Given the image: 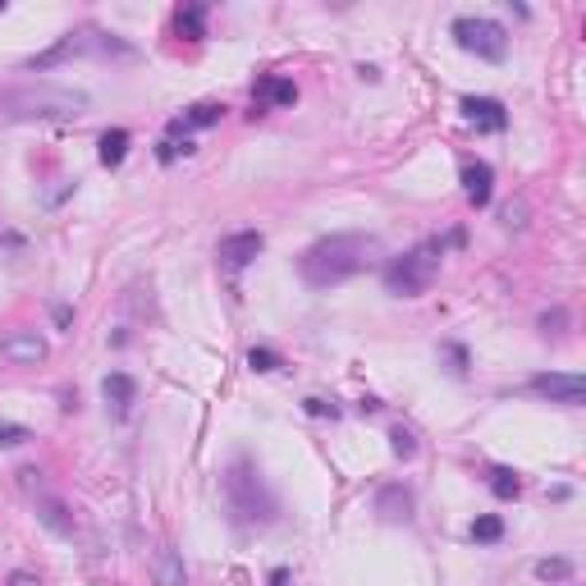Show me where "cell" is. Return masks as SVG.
Instances as JSON below:
<instances>
[{
  "label": "cell",
  "instance_id": "obj_1",
  "mask_svg": "<svg viewBox=\"0 0 586 586\" xmlns=\"http://www.w3.org/2000/svg\"><path fill=\"white\" fill-rule=\"evenodd\" d=\"M381 252V243L371 234H330L321 243H312L298 261V271L312 289H330L353 280L358 271H366V261Z\"/></svg>",
  "mask_w": 586,
  "mask_h": 586
},
{
  "label": "cell",
  "instance_id": "obj_2",
  "mask_svg": "<svg viewBox=\"0 0 586 586\" xmlns=\"http://www.w3.org/2000/svg\"><path fill=\"white\" fill-rule=\"evenodd\" d=\"M225 499L238 527H271L280 518V499L266 486V476L257 472L252 459H234L225 472Z\"/></svg>",
  "mask_w": 586,
  "mask_h": 586
},
{
  "label": "cell",
  "instance_id": "obj_3",
  "mask_svg": "<svg viewBox=\"0 0 586 586\" xmlns=\"http://www.w3.org/2000/svg\"><path fill=\"white\" fill-rule=\"evenodd\" d=\"M88 92L78 88H56V83H23L0 92V111L10 120H78L88 115Z\"/></svg>",
  "mask_w": 586,
  "mask_h": 586
},
{
  "label": "cell",
  "instance_id": "obj_4",
  "mask_svg": "<svg viewBox=\"0 0 586 586\" xmlns=\"http://www.w3.org/2000/svg\"><path fill=\"white\" fill-rule=\"evenodd\" d=\"M440 257H444V243L440 238H431V243H417L413 252L394 257L385 266V289L398 293V298H417V293L431 289L436 271H440Z\"/></svg>",
  "mask_w": 586,
  "mask_h": 586
},
{
  "label": "cell",
  "instance_id": "obj_5",
  "mask_svg": "<svg viewBox=\"0 0 586 586\" xmlns=\"http://www.w3.org/2000/svg\"><path fill=\"white\" fill-rule=\"evenodd\" d=\"M454 37L463 50H472V56L482 60H504L509 56V33H504V23L495 19H454Z\"/></svg>",
  "mask_w": 586,
  "mask_h": 586
},
{
  "label": "cell",
  "instance_id": "obj_6",
  "mask_svg": "<svg viewBox=\"0 0 586 586\" xmlns=\"http://www.w3.org/2000/svg\"><path fill=\"white\" fill-rule=\"evenodd\" d=\"M531 394L550 398V404H564V408H582L586 381L582 376H564V371H541V376H531Z\"/></svg>",
  "mask_w": 586,
  "mask_h": 586
},
{
  "label": "cell",
  "instance_id": "obj_7",
  "mask_svg": "<svg viewBox=\"0 0 586 586\" xmlns=\"http://www.w3.org/2000/svg\"><path fill=\"white\" fill-rule=\"evenodd\" d=\"M261 248H266V238L257 229H238V234L220 238V266H225L229 275H238L243 266H252L261 257Z\"/></svg>",
  "mask_w": 586,
  "mask_h": 586
},
{
  "label": "cell",
  "instance_id": "obj_8",
  "mask_svg": "<svg viewBox=\"0 0 586 586\" xmlns=\"http://www.w3.org/2000/svg\"><path fill=\"white\" fill-rule=\"evenodd\" d=\"M0 358H10L19 366H37V362H46V339L37 330H10L0 339Z\"/></svg>",
  "mask_w": 586,
  "mask_h": 586
},
{
  "label": "cell",
  "instance_id": "obj_9",
  "mask_svg": "<svg viewBox=\"0 0 586 586\" xmlns=\"http://www.w3.org/2000/svg\"><path fill=\"white\" fill-rule=\"evenodd\" d=\"M463 120L476 124L482 133H504L509 128V115H504V105L495 96H463Z\"/></svg>",
  "mask_w": 586,
  "mask_h": 586
},
{
  "label": "cell",
  "instance_id": "obj_10",
  "mask_svg": "<svg viewBox=\"0 0 586 586\" xmlns=\"http://www.w3.org/2000/svg\"><path fill=\"white\" fill-rule=\"evenodd\" d=\"M151 582L156 586H189V568L174 545H156L151 550Z\"/></svg>",
  "mask_w": 586,
  "mask_h": 586
},
{
  "label": "cell",
  "instance_id": "obj_11",
  "mask_svg": "<svg viewBox=\"0 0 586 586\" xmlns=\"http://www.w3.org/2000/svg\"><path fill=\"white\" fill-rule=\"evenodd\" d=\"M37 522L42 527H50V531H56V536H73V531H78V522H73V513H69V504L65 499H56V495H37Z\"/></svg>",
  "mask_w": 586,
  "mask_h": 586
},
{
  "label": "cell",
  "instance_id": "obj_12",
  "mask_svg": "<svg viewBox=\"0 0 586 586\" xmlns=\"http://www.w3.org/2000/svg\"><path fill=\"white\" fill-rule=\"evenodd\" d=\"M101 394H105V404H115L120 417H128V408L138 404V381H133L128 371H111V376L101 381Z\"/></svg>",
  "mask_w": 586,
  "mask_h": 586
},
{
  "label": "cell",
  "instance_id": "obj_13",
  "mask_svg": "<svg viewBox=\"0 0 586 586\" xmlns=\"http://www.w3.org/2000/svg\"><path fill=\"white\" fill-rule=\"evenodd\" d=\"M463 193H467L472 206H486L490 193H495V170L486 161H467L463 166Z\"/></svg>",
  "mask_w": 586,
  "mask_h": 586
},
{
  "label": "cell",
  "instance_id": "obj_14",
  "mask_svg": "<svg viewBox=\"0 0 586 586\" xmlns=\"http://www.w3.org/2000/svg\"><path fill=\"white\" fill-rule=\"evenodd\" d=\"M376 509H381V518H389V522H413V495H408L404 486H385V490L376 495Z\"/></svg>",
  "mask_w": 586,
  "mask_h": 586
},
{
  "label": "cell",
  "instance_id": "obj_15",
  "mask_svg": "<svg viewBox=\"0 0 586 586\" xmlns=\"http://www.w3.org/2000/svg\"><path fill=\"white\" fill-rule=\"evenodd\" d=\"M128 128H105L101 133V143H96V156H101V166L105 170H115V166H124V156H128Z\"/></svg>",
  "mask_w": 586,
  "mask_h": 586
},
{
  "label": "cell",
  "instance_id": "obj_16",
  "mask_svg": "<svg viewBox=\"0 0 586 586\" xmlns=\"http://www.w3.org/2000/svg\"><path fill=\"white\" fill-rule=\"evenodd\" d=\"M252 96H257L261 105H275V111H280V105H293V101H298V88H293V78H261Z\"/></svg>",
  "mask_w": 586,
  "mask_h": 586
},
{
  "label": "cell",
  "instance_id": "obj_17",
  "mask_svg": "<svg viewBox=\"0 0 586 586\" xmlns=\"http://www.w3.org/2000/svg\"><path fill=\"white\" fill-rule=\"evenodd\" d=\"M220 115H225V105H216V101H197V105H189L170 128L174 133H183V128H211V124H220Z\"/></svg>",
  "mask_w": 586,
  "mask_h": 586
},
{
  "label": "cell",
  "instance_id": "obj_18",
  "mask_svg": "<svg viewBox=\"0 0 586 586\" xmlns=\"http://www.w3.org/2000/svg\"><path fill=\"white\" fill-rule=\"evenodd\" d=\"M174 33L189 37V42H202L206 37V5H183L174 14Z\"/></svg>",
  "mask_w": 586,
  "mask_h": 586
},
{
  "label": "cell",
  "instance_id": "obj_19",
  "mask_svg": "<svg viewBox=\"0 0 586 586\" xmlns=\"http://www.w3.org/2000/svg\"><path fill=\"white\" fill-rule=\"evenodd\" d=\"M490 490H495V499H518V495H522L518 472H509V467H495V472H490Z\"/></svg>",
  "mask_w": 586,
  "mask_h": 586
},
{
  "label": "cell",
  "instance_id": "obj_20",
  "mask_svg": "<svg viewBox=\"0 0 586 586\" xmlns=\"http://www.w3.org/2000/svg\"><path fill=\"white\" fill-rule=\"evenodd\" d=\"M499 536H504V522H499L495 513H486V518L472 522V541H486V545H490V541H499Z\"/></svg>",
  "mask_w": 586,
  "mask_h": 586
},
{
  "label": "cell",
  "instance_id": "obj_21",
  "mask_svg": "<svg viewBox=\"0 0 586 586\" xmlns=\"http://www.w3.org/2000/svg\"><path fill=\"white\" fill-rule=\"evenodd\" d=\"M33 431L28 426H19V421H0V449H19V444H28Z\"/></svg>",
  "mask_w": 586,
  "mask_h": 586
},
{
  "label": "cell",
  "instance_id": "obj_22",
  "mask_svg": "<svg viewBox=\"0 0 586 586\" xmlns=\"http://www.w3.org/2000/svg\"><path fill=\"white\" fill-rule=\"evenodd\" d=\"M389 449H394V459H413L417 454V436L404 431V426H394V431H389Z\"/></svg>",
  "mask_w": 586,
  "mask_h": 586
},
{
  "label": "cell",
  "instance_id": "obj_23",
  "mask_svg": "<svg viewBox=\"0 0 586 586\" xmlns=\"http://www.w3.org/2000/svg\"><path fill=\"white\" fill-rule=\"evenodd\" d=\"M499 220L509 225V229H522V225H527V202H522V197L504 202V206H499Z\"/></svg>",
  "mask_w": 586,
  "mask_h": 586
},
{
  "label": "cell",
  "instance_id": "obj_24",
  "mask_svg": "<svg viewBox=\"0 0 586 586\" xmlns=\"http://www.w3.org/2000/svg\"><path fill=\"white\" fill-rule=\"evenodd\" d=\"M568 573H573L568 559H541V564H536V577H545V582H564Z\"/></svg>",
  "mask_w": 586,
  "mask_h": 586
},
{
  "label": "cell",
  "instance_id": "obj_25",
  "mask_svg": "<svg viewBox=\"0 0 586 586\" xmlns=\"http://www.w3.org/2000/svg\"><path fill=\"white\" fill-rule=\"evenodd\" d=\"M248 366L252 371H280V353L275 349H252L248 353Z\"/></svg>",
  "mask_w": 586,
  "mask_h": 586
},
{
  "label": "cell",
  "instance_id": "obj_26",
  "mask_svg": "<svg viewBox=\"0 0 586 586\" xmlns=\"http://www.w3.org/2000/svg\"><path fill=\"white\" fill-rule=\"evenodd\" d=\"M312 417H335V404H326V398H307V404H303Z\"/></svg>",
  "mask_w": 586,
  "mask_h": 586
},
{
  "label": "cell",
  "instance_id": "obj_27",
  "mask_svg": "<svg viewBox=\"0 0 586 586\" xmlns=\"http://www.w3.org/2000/svg\"><path fill=\"white\" fill-rule=\"evenodd\" d=\"M10 586H42V577H33V573H10Z\"/></svg>",
  "mask_w": 586,
  "mask_h": 586
},
{
  "label": "cell",
  "instance_id": "obj_28",
  "mask_svg": "<svg viewBox=\"0 0 586 586\" xmlns=\"http://www.w3.org/2000/svg\"><path fill=\"white\" fill-rule=\"evenodd\" d=\"M271 586H289V568H275L271 573Z\"/></svg>",
  "mask_w": 586,
  "mask_h": 586
}]
</instances>
